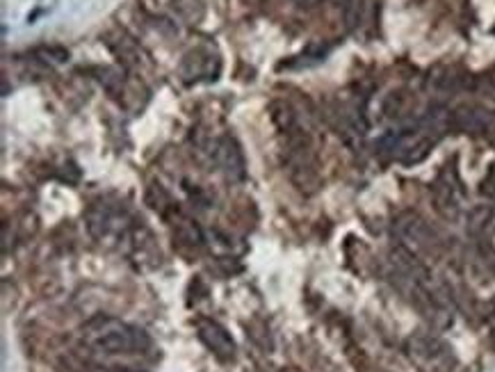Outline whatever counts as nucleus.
Listing matches in <instances>:
<instances>
[{
    "label": "nucleus",
    "mask_w": 495,
    "mask_h": 372,
    "mask_svg": "<svg viewBox=\"0 0 495 372\" xmlns=\"http://www.w3.org/2000/svg\"><path fill=\"white\" fill-rule=\"evenodd\" d=\"M491 326H493V336H495V311H493V317H491Z\"/></svg>",
    "instance_id": "nucleus-7"
},
{
    "label": "nucleus",
    "mask_w": 495,
    "mask_h": 372,
    "mask_svg": "<svg viewBox=\"0 0 495 372\" xmlns=\"http://www.w3.org/2000/svg\"><path fill=\"white\" fill-rule=\"evenodd\" d=\"M215 162L230 181L245 179V158L233 137H224L215 144Z\"/></svg>",
    "instance_id": "nucleus-3"
},
{
    "label": "nucleus",
    "mask_w": 495,
    "mask_h": 372,
    "mask_svg": "<svg viewBox=\"0 0 495 372\" xmlns=\"http://www.w3.org/2000/svg\"><path fill=\"white\" fill-rule=\"evenodd\" d=\"M82 336L87 345L103 354H137L151 345V338L137 326L105 315L87 322Z\"/></svg>",
    "instance_id": "nucleus-1"
},
{
    "label": "nucleus",
    "mask_w": 495,
    "mask_h": 372,
    "mask_svg": "<svg viewBox=\"0 0 495 372\" xmlns=\"http://www.w3.org/2000/svg\"><path fill=\"white\" fill-rule=\"evenodd\" d=\"M452 124L470 135H495V110L477 103H464L452 112Z\"/></svg>",
    "instance_id": "nucleus-2"
},
{
    "label": "nucleus",
    "mask_w": 495,
    "mask_h": 372,
    "mask_svg": "<svg viewBox=\"0 0 495 372\" xmlns=\"http://www.w3.org/2000/svg\"><path fill=\"white\" fill-rule=\"evenodd\" d=\"M395 231H398L400 240L404 245H409L413 249H422L429 245V238H432V233H429L427 224L420 220L417 215H402L398 224H395Z\"/></svg>",
    "instance_id": "nucleus-5"
},
{
    "label": "nucleus",
    "mask_w": 495,
    "mask_h": 372,
    "mask_svg": "<svg viewBox=\"0 0 495 372\" xmlns=\"http://www.w3.org/2000/svg\"><path fill=\"white\" fill-rule=\"evenodd\" d=\"M320 3H322V0H294V5L302 7V9H313V7L320 5Z\"/></svg>",
    "instance_id": "nucleus-6"
},
{
    "label": "nucleus",
    "mask_w": 495,
    "mask_h": 372,
    "mask_svg": "<svg viewBox=\"0 0 495 372\" xmlns=\"http://www.w3.org/2000/svg\"><path fill=\"white\" fill-rule=\"evenodd\" d=\"M196 329H199L201 341L213 349L219 358H230L235 352L233 338L228 336V331L222 324H217L213 320H199L196 322Z\"/></svg>",
    "instance_id": "nucleus-4"
}]
</instances>
